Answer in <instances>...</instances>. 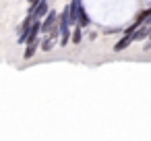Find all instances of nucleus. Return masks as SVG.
<instances>
[{"label":"nucleus","instance_id":"nucleus-12","mask_svg":"<svg viewBox=\"0 0 151 141\" xmlns=\"http://www.w3.org/2000/svg\"><path fill=\"white\" fill-rule=\"evenodd\" d=\"M145 50H151V40H149V42L145 44Z\"/></svg>","mask_w":151,"mask_h":141},{"label":"nucleus","instance_id":"nucleus-11","mask_svg":"<svg viewBox=\"0 0 151 141\" xmlns=\"http://www.w3.org/2000/svg\"><path fill=\"white\" fill-rule=\"evenodd\" d=\"M27 2H29V7H35V4L40 2V0H27Z\"/></svg>","mask_w":151,"mask_h":141},{"label":"nucleus","instance_id":"nucleus-2","mask_svg":"<svg viewBox=\"0 0 151 141\" xmlns=\"http://www.w3.org/2000/svg\"><path fill=\"white\" fill-rule=\"evenodd\" d=\"M58 25V13L56 11H48V15L42 19V35H48V31Z\"/></svg>","mask_w":151,"mask_h":141},{"label":"nucleus","instance_id":"nucleus-10","mask_svg":"<svg viewBox=\"0 0 151 141\" xmlns=\"http://www.w3.org/2000/svg\"><path fill=\"white\" fill-rule=\"evenodd\" d=\"M81 40H83V27L73 25V31H70V42L77 46V44H81Z\"/></svg>","mask_w":151,"mask_h":141},{"label":"nucleus","instance_id":"nucleus-13","mask_svg":"<svg viewBox=\"0 0 151 141\" xmlns=\"http://www.w3.org/2000/svg\"><path fill=\"white\" fill-rule=\"evenodd\" d=\"M147 38H149V40H151V25H149V35H147Z\"/></svg>","mask_w":151,"mask_h":141},{"label":"nucleus","instance_id":"nucleus-4","mask_svg":"<svg viewBox=\"0 0 151 141\" xmlns=\"http://www.w3.org/2000/svg\"><path fill=\"white\" fill-rule=\"evenodd\" d=\"M40 42H42V38H35V40H31V42L25 44V52H23V58L25 60H29V58L35 56V52L40 50Z\"/></svg>","mask_w":151,"mask_h":141},{"label":"nucleus","instance_id":"nucleus-6","mask_svg":"<svg viewBox=\"0 0 151 141\" xmlns=\"http://www.w3.org/2000/svg\"><path fill=\"white\" fill-rule=\"evenodd\" d=\"M147 35H149V27H147V25H139V27L130 33L132 44H134V42H143V40H147Z\"/></svg>","mask_w":151,"mask_h":141},{"label":"nucleus","instance_id":"nucleus-3","mask_svg":"<svg viewBox=\"0 0 151 141\" xmlns=\"http://www.w3.org/2000/svg\"><path fill=\"white\" fill-rule=\"evenodd\" d=\"M31 23H33V17H31V15H27V17L23 19V23L17 27V35H19V38H17V42H19V44H25V33H27V29L31 27Z\"/></svg>","mask_w":151,"mask_h":141},{"label":"nucleus","instance_id":"nucleus-1","mask_svg":"<svg viewBox=\"0 0 151 141\" xmlns=\"http://www.w3.org/2000/svg\"><path fill=\"white\" fill-rule=\"evenodd\" d=\"M48 11H50V2H48V0H40L35 7H29L27 9V15H31L33 19H40L42 21L48 15Z\"/></svg>","mask_w":151,"mask_h":141},{"label":"nucleus","instance_id":"nucleus-8","mask_svg":"<svg viewBox=\"0 0 151 141\" xmlns=\"http://www.w3.org/2000/svg\"><path fill=\"white\" fill-rule=\"evenodd\" d=\"M130 44H132V38H130L128 33H122V38L114 44V52H122V50H126Z\"/></svg>","mask_w":151,"mask_h":141},{"label":"nucleus","instance_id":"nucleus-7","mask_svg":"<svg viewBox=\"0 0 151 141\" xmlns=\"http://www.w3.org/2000/svg\"><path fill=\"white\" fill-rule=\"evenodd\" d=\"M77 25H79V27H83V29L91 25V19H89V13L85 11V7H83V4H81V9H79V17H77Z\"/></svg>","mask_w":151,"mask_h":141},{"label":"nucleus","instance_id":"nucleus-9","mask_svg":"<svg viewBox=\"0 0 151 141\" xmlns=\"http://www.w3.org/2000/svg\"><path fill=\"white\" fill-rule=\"evenodd\" d=\"M56 44H58V40H54L50 35H44V40L40 42V48H42V52H52Z\"/></svg>","mask_w":151,"mask_h":141},{"label":"nucleus","instance_id":"nucleus-5","mask_svg":"<svg viewBox=\"0 0 151 141\" xmlns=\"http://www.w3.org/2000/svg\"><path fill=\"white\" fill-rule=\"evenodd\" d=\"M81 0H70V4H68V23L70 27L77 25V17H79V9H81Z\"/></svg>","mask_w":151,"mask_h":141}]
</instances>
